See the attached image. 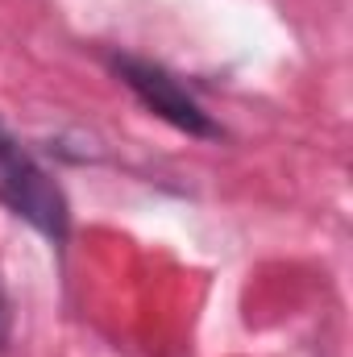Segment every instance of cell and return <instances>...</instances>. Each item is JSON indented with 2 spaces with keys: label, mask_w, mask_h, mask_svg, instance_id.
Returning a JSON list of instances; mask_svg holds the SVG:
<instances>
[{
  "label": "cell",
  "mask_w": 353,
  "mask_h": 357,
  "mask_svg": "<svg viewBox=\"0 0 353 357\" xmlns=\"http://www.w3.org/2000/svg\"><path fill=\"white\" fill-rule=\"evenodd\" d=\"M104 63H108V71H112L125 88L133 91V100H137L150 116L167 121L171 129L187 133V137H200V142H220V137H225V125H220V121L195 100V91L187 88L175 71H167L163 63L142 59V54H129V50H108Z\"/></svg>",
  "instance_id": "7a4b0ae2"
},
{
  "label": "cell",
  "mask_w": 353,
  "mask_h": 357,
  "mask_svg": "<svg viewBox=\"0 0 353 357\" xmlns=\"http://www.w3.org/2000/svg\"><path fill=\"white\" fill-rule=\"evenodd\" d=\"M8 345H13V295L0 282V354H8Z\"/></svg>",
  "instance_id": "3957f363"
},
{
  "label": "cell",
  "mask_w": 353,
  "mask_h": 357,
  "mask_svg": "<svg viewBox=\"0 0 353 357\" xmlns=\"http://www.w3.org/2000/svg\"><path fill=\"white\" fill-rule=\"evenodd\" d=\"M0 204L25 220L33 233H42L59 254L71 241V204L59 178L50 175L29 146L13 137V129L0 121Z\"/></svg>",
  "instance_id": "6da1fadb"
}]
</instances>
